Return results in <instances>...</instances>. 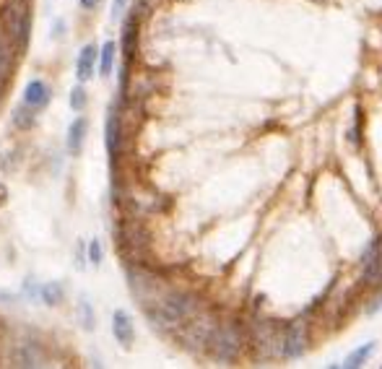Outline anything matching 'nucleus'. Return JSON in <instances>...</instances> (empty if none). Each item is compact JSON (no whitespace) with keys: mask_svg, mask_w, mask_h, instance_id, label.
Instances as JSON below:
<instances>
[{"mask_svg":"<svg viewBox=\"0 0 382 369\" xmlns=\"http://www.w3.org/2000/svg\"><path fill=\"white\" fill-rule=\"evenodd\" d=\"M120 141H122V125H120V114L117 109H110L107 114V122H105V146H107V154L112 159H117L120 154Z\"/></svg>","mask_w":382,"mask_h":369,"instance_id":"nucleus-9","label":"nucleus"},{"mask_svg":"<svg viewBox=\"0 0 382 369\" xmlns=\"http://www.w3.org/2000/svg\"><path fill=\"white\" fill-rule=\"evenodd\" d=\"M309 343V328L304 320H297L281 331V359H299Z\"/></svg>","mask_w":382,"mask_h":369,"instance_id":"nucleus-4","label":"nucleus"},{"mask_svg":"<svg viewBox=\"0 0 382 369\" xmlns=\"http://www.w3.org/2000/svg\"><path fill=\"white\" fill-rule=\"evenodd\" d=\"M60 34H65V21H55V26H53V39H60Z\"/></svg>","mask_w":382,"mask_h":369,"instance_id":"nucleus-24","label":"nucleus"},{"mask_svg":"<svg viewBox=\"0 0 382 369\" xmlns=\"http://www.w3.org/2000/svg\"><path fill=\"white\" fill-rule=\"evenodd\" d=\"M39 299L45 301L47 307H58L63 299H65V287L60 281H47V284H39Z\"/></svg>","mask_w":382,"mask_h":369,"instance_id":"nucleus-14","label":"nucleus"},{"mask_svg":"<svg viewBox=\"0 0 382 369\" xmlns=\"http://www.w3.org/2000/svg\"><path fill=\"white\" fill-rule=\"evenodd\" d=\"M380 307H382V294H377L375 299H372V301L367 304V307H364V312H367V315H375V312H377Z\"/></svg>","mask_w":382,"mask_h":369,"instance_id":"nucleus-23","label":"nucleus"},{"mask_svg":"<svg viewBox=\"0 0 382 369\" xmlns=\"http://www.w3.org/2000/svg\"><path fill=\"white\" fill-rule=\"evenodd\" d=\"M86 130H89V122H86V117H78V120L70 122V128H68V151L73 154V156H78L83 149V141H86Z\"/></svg>","mask_w":382,"mask_h":369,"instance_id":"nucleus-12","label":"nucleus"},{"mask_svg":"<svg viewBox=\"0 0 382 369\" xmlns=\"http://www.w3.org/2000/svg\"><path fill=\"white\" fill-rule=\"evenodd\" d=\"M78 317H81L83 331H94L97 317H94V307H91V301L86 296H81V301H78Z\"/></svg>","mask_w":382,"mask_h":369,"instance_id":"nucleus-17","label":"nucleus"},{"mask_svg":"<svg viewBox=\"0 0 382 369\" xmlns=\"http://www.w3.org/2000/svg\"><path fill=\"white\" fill-rule=\"evenodd\" d=\"M75 268H78V271L86 268V250H83V242L75 245Z\"/></svg>","mask_w":382,"mask_h":369,"instance_id":"nucleus-21","label":"nucleus"},{"mask_svg":"<svg viewBox=\"0 0 382 369\" xmlns=\"http://www.w3.org/2000/svg\"><path fill=\"white\" fill-rule=\"evenodd\" d=\"M242 346H245V336H242L240 325L237 323H216L206 351H208L218 364H232L240 359Z\"/></svg>","mask_w":382,"mask_h":369,"instance_id":"nucleus-1","label":"nucleus"},{"mask_svg":"<svg viewBox=\"0 0 382 369\" xmlns=\"http://www.w3.org/2000/svg\"><path fill=\"white\" fill-rule=\"evenodd\" d=\"M6 200H8V188L3 185V182H0V205L6 203Z\"/></svg>","mask_w":382,"mask_h":369,"instance_id":"nucleus-26","label":"nucleus"},{"mask_svg":"<svg viewBox=\"0 0 382 369\" xmlns=\"http://www.w3.org/2000/svg\"><path fill=\"white\" fill-rule=\"evenodd\" d=\"M102 257H105V252H102V242L91 240V245H89V260H91V265H102Z\"/></svg>","mask_w":382,"mask_h":369,"instance_id":"nucleus-20","label":"nucleus"},{"mask_svg":"<svg viewBox=\"0 0 382 369\" xmlns=\"http://www.w3.org/2000/svg\"><path fill=\"white\" fill-rule=\"evenodd\" d=\"M141 3H143V0H141Z\"/></svg>","mask_w":382,"mask_h":369,"instance_id":"nucleus-27","label":"nucleus"},{"mask_svg":"<svg viewBox=\"0 0 382 369\" xmlns=\"http://www.w3.org/2000/svg\"><path fill=\"white\" fill-rule=\"evenodd\" d=\"M213 328H216V317L198 312V315L190 317L185 325H180V328H177V333H180V338H182V343H185V348H190V351H206Z\"/></svg>","mask_w":382,"mask_h":369,"instance_id":"nucleus-2","label":"nucleus"},{"mask_svg":"<svg viewBox=\"0 0 382 369\" xmlns=\"http://www.w3.org/2000/svg\"><path fill=\"white\" fill-rule=\"evenodd\" d=\"M6 29H8V39L11 45L16 47H26L29 42V29H31V14L29 6L21 3V0H14L6 6Z\"/></svg>","mask_w":382,"mask_h":369,"instance_id":"nucleus-3","label":"nucleus"},{"mask_svg":"<svg viewBox=\"0 0 382 369\" xmlns=\"http://www.w3.org/2000/svg\"><path fill=\"white\" fill-rule=\"evenodd\" d=\"M112 336H115V341H117L122 348L133 346L135 325H133V320H130V315H127L125 309H115V315H112Z\"/></svg>","mask_w":382,"mask_h":369,"instance_id":"nucleus-8","label":"nucleus"},{"mask_svg":"<svg viewBox=\"0 0 382 369\" xmlns=\"http://www.w3.org/2000/svg\"><path fill=\"white\" fill-rule=\"evenodd\" d=\"M89 105V97H86V89H83V83H78L73 91H70V109L73 112H83Z\"/></svg>","mask_w":382,"mask_h":369,"instance_id":"nucleus-18","label":"nucleus"},{"mask_svg":"<svg viewBox=\"0 0 382 369\" xmlns=\"http://www.w3.org/2000/svg\"><path fill=\"white\" fill-rule=\"evenodd\" d=\"M78 3H81L83 11H94V8H97L102 0H78Z\"/></svg>","mask_w":382,"mask_h":369,"instance_id":"nucleus-25","label":"nucleus"},{"mask_svg":"<svg viewBox=\"0 0 382 369\" xmlns=\"http://www.w3.org/2000/svg\"><path fill=\"white\" fill-rule=\"evenodd\" d=\"M8 70H11V53H8V42L0 34V81L8 75Z\"/></svg>","mask_w":382,"mask_h":369,"instance_id":"nucleus-19","label":"nucleus"},{"mask_svg":"<svg viewBox=\"0 0 382 369\" xmlns=\"http://www.w3.org/2000/svg\"><path fill=\"white\" fill-rule=\"evenodd\" d=\"M50 99H53V89L47 86L45 81H39V78H34V81L26 83V89H23V105L31 107V109H45L47 105H50Z\"/></svg>","mask_w":382,"mask_h":369,"instance_id":"nucleus-7","label":"nucleus"},{"mask_svg":"<svg viewBox=\"0 0 382 369\" xmlns=\"http://www.w3.org/2000/svg\"><path fill=\"white\" fill-rule=\"evenodd\" d=\"M97 58H99V50L94 45H86L78 55V63H75V75H78V81L86 83L94 75V65H97Z\"/></svg>","mask_w":382,"mask_h":369,"instance_id":"nucleus-11","label":"nucleus"},{"mask_svg":"<svg viewBox=\"0 0 382 369\" xmlns=\"http://www.w3.org/2000/svg\"><path fill=\"white\" fill-rule=\"evenodd\" d=\"M115 55H117V45L115 42H105V47L99 50V73L102 75H112Z\"/></svg>","mask_w":382,"mask_h":369,"instance_id":"nucleus-16","label":"nucleus"},{"mask_svg":"<svg viewBox=\"0 0 382 369\" xmlns=\"http://www.w3.org/2000/svg\"><path fill=\"white\" fill-rule=\"evenodd\" d=\"M361 284L382 287V237H375L361 252Z\"/></svg>","mask_w":382,"mask_h":369,"instance_id":"nucleus-5","label":"nucleus"},{"mask_svg":"<svg viewBox=\"0 0 382 369\" xmlns=\"http://www.w3.org/2000/svg\"><path fill=\"white\" fill-rule=\"evenodd\" d=\"M377 351V341H369V343H364V346H359V348H354L351 354L346 356L344 359V364L341 367H346V369H356V367H364V364L372 359V354Z\"/></svg>","mask_w":382,"mask_h":369,"instance_id":"nucleus-13","label":"nucleus"},{"mask_svg":"<svg viewBox=\"0 0 382 369\" xmlns=\"http://www.w3.org/2000/svg\"><path fill=\"white\" fill-rule=\"evenodd\" d=\"M125 6H127V0H112V21H117V18L125 14Z\"/></svg>","mask_w":382,"mask_h":369,"instance_id":"nucleus-22","label":"nucleus"},{"mask_svg":"<svg viewBox=\"0 0 382 369\" xmlns=\"http://www.w3.org/2000/svg\"><path fill=\"white\" fill-rule=\"evenodd\" d=\"M11 362H14L16 367L34 369V367H45L47 356H45V351H42V346H39L37 341H21V343H16Z\"/></svg>","mask_w":382,"mask_h":369,"instance_id":"nucleus-6","label":"nucleus"},{"mask_svg":"<svg viewBox=\"0 0 382 369\" xmlns=\"http://www.w3.org/2000/svg\"><path fill=\"white\" fill-rule=\"evenodd\" d=\"M14 125L21 130H31L37 125V109H31L26 105H18L14 109Z\"/></svg>","mask_w":382,"mask_h":369,"instance_id":"nucleus-15","label":"nucleus"},{"mask_svg":"<svg viewBox=\"0 0 382 369\" xmlns=\"http://www.w3.org/2000/svg\"><path fill=\"white\" fill-rule=\"evenodd\" d=\"M135 42H138V16L130 14L122 23V55H125V65H130L135 58Z\"/></svg>","mask_w":382,"mask_h":369,"instance_id":"nucleus-10","label":"nucleus"}]
</instances>
